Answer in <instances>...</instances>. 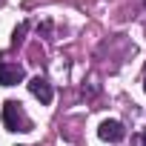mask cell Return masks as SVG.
I'll use <instances>...</instances> for the list:
<instances>
[{"label": "cell", "instance_id": "6da1fadb", "mask_svg": "<svg viewBox=\"0 0 146 146\" xmlns=\"http://www.w3.org/2000/svg\"><path fill=\"white\" fill-rule=\"evenodd\" d=\"M3 126H6L9 132H32L29 115H26L23 106L15 103V100H6V103H3Z\"/></svg>", "mask_w": 146, "mask_h": 146}, {"label": "cell", "instance_id": "7a4b0ae2", "mask_svg": "<svg viewBox=\"0 0 146 146\" xmlns=\"http://www.w3.org/2000/svg\"><path fill=\"white\" fill-rule=\"evenodd\" d=\"M23 78H26L23 66L6 60V54H0V86H17Z\"/></svg>", "mask_w": 146, "mask_h": 146}, {"label": "cell", "instance_id": "3957f363", "mask_svg": "<svg viewBox=\"0 0 146 146\" xmlns=\"http://www.w3.org/2000/svg\"><path fill=\"white\" fill-rule=\"evenodd\" d=\"M98 135H100V140H106V143H120V140L126 137V129H123L120 120H103V123L98 126Z\"/></svg>", "mask_w": 146, "mask_h": 146}, {"label": "cell", "instance_id": "277c9868", "mask_svg": "<svg viewBox=\"0 0 146 146\" xmlns=\"http://www.w3.org/2000/svg\"><path fill=\"white\" fill-rule=\"evenodd\" d=\"M29 92H32V95H35V98L43 103V106H49V103H52V98H54V92H52V83H49L46 78H40V75L29 80Z\"/></svg>", "mask_w": 146, "mask_h": 146}, {"label": "cell", "instance_id": "5b68a950", "mask_svg": "<svg viewBox=\"0 0 146 146\" xmlns=\"http://www.w3.org/2000/svg\"><path fill=\"white\" fill-rule=\"evenodd\" d=\"M26 29H29V23H20L17 29H15V37H12V43L17 46V43H23V35H26Z\"/></svg>", "mask_w": 146, "mask_h": 146}, {"label": "cell", "instance_id": "8992f818", "mask_svg": "<svg viewBox=\"0 0 146 146\" xmlns=\"http://www.w3.org/2000/svg\"><path fill=\"white\" fill-rule=\"evenodd\" d=\"M140 146H146V132H143V137H140Z\"/></svg>", "mask_w": 146, "mask_h": 146}, {"label": "cell", "instance_id": "52a82bcc", "mask_svg": "<svg viewBox=\"0 0 146 146\" xmlns=\"http://www.w3.org/2000/svg\"><path fill=\"white\" fill-rule=\"evenodd\" d=\"M143 92H146V78H143Z\"/></svg>", "mask_w": 146, "mask_h": 146}, {"label": "cell", "instance_id": "ba28073f", "mask_svg": "<svg viewBox=\"0 0 146 146\" xmlns=\"http://www.w3.org/2000/svg\"><path fill=\"white\" fill-rule=\"evenodd\" d=\"M143 3H146V0H143Z\"/></svg>", "mask_w": 146, "mask_h": 146}]
</instances>
